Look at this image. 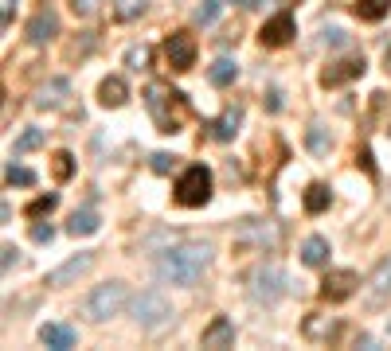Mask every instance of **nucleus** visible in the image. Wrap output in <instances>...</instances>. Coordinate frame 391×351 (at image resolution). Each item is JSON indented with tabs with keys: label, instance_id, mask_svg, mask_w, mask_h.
<instances>
[{
	"label": "nucleus",
	"instance_id": "f257e3e1",
	"mask_svg": "<svg viewBox=\"0 0 391 351\" xmlns=\"http://www.w3.org/2000/svg\"><path fill=\"white\" fill-rule=\"evenodd\" d=\"M212 258H215L212 242H180L157 258V277L169 285H196L207 273Z\"/></svg>",
	"mask_w": 391,
	"mask_h": 351
},
{
	"label": "nucleus",
	"instance_id": "f03ea898",
	"mask_svg": "<svg viewBox=\"0 0 391 351\" xmlns=\"http://www.w3.org/2000/svg\"><path fill=\"white\" fill-rule=\"evenodd\" d=\"M145 106H149V113H153V121H157V133H180L184 117L192 113L188 94L172 90V86H164V82H149Z\"/></svg>",
	"mask_w": 391,
	"mask_h": 351
},
{
	"label": "nucleus",
	"instance_id": "7ed1b4c3",
	"mask_svg": "<svg viewBox=\"0 0 391 351\" xmlns=\"http://www.w3.org/2000/svg\"><path fill=\"white\" fill-rule=\"evenodd\" d=\"M129 301V289H126V281H106V285H98V289L86 297V304H83V312L94 320V324H102V320H110V316H118L121 312V304Z\"/></svg>",
	"mask_w": 391,
	"mask_h": 351
},
{
	"label": "nucleus",
	"instance_id": "20e7f679",
	"mask_svg": "<svg viewBox=\"0 0 391 351\" xmlns=\"http://www.w3.org/2000/svg\"><path fill=\"white\" fill-rule=\"evenodd\" d=\"M176 203L180 207H204L207 199H212V172H207L204 164H192L180 172L176 180Z\"/></svg>",
	"mask_w": 391,
	"mask_h": 351
},
{
	"label": "nucleus",
	"instance_id": "39448f33",
	"mask_svg": "<svg viewBox=\"0 0 391 351\" xmlns=\"http://www.w3.org/2000/svg\"><path fill=\"white\" fill-rule=\"evenodd\" d=\"M247 281H251V297H255L258 304H274L282 292H286V285H289L286 273H282L274 261H263V266H255Z\"/></svg>",
	"mask_w": 391,
	"mask_h": 351
},
{
	"label": "nucleus",
	"instance_id": "423d86ee",
	"mask_svg": "<svg viewBox=\"0 0 391 351\" xmlns=\"http://www.w3.org/2000/svg\"><path fill=\"white\" fill-rule=\"evenodd\" d=\"M133 320L141 328H149V332H157V328H164L172 320V304L161 292H141V297H133Z\"/></svg>",
	"mask_w": 391,
	"mask_h": 351
},
{
	"label": "nucleus",
	"instance_id": "0eeeda50",
	"mask_svg": "<svg viewBox=\"0 0 391 351\" xmlns=\"http://www.w3.org/2000/svg\"><path fill=\"white\" fill-rule=\"evenodd\" d=\"M164 58L172 70H192L196 67V35L188 32H172L164 39Z\"/></svg>",
	"mask_w": 391,
	"mask_h": 351
},
{
	"label": "nucleus",
	"instance_id": "6e6552de",
	"mask_svg": "<svg viewBox=\"0 0 391 351\" xmlns=\"http://www.w3.org/2000/svg\"><path fill=\"white\" fill-rule=\"evenodd\" d=\"M364 70H368L364 55H349V58L329 63V67L321 70V86H325V90H332V86H344V82H352V78H360Z\"/></svg>",
	"mask_w": 391,
	"mask_h": 351
},
{
	"label": "nucleus",
	"instance_id": "1a4fd4ad",
	"mask_svg": "<svg viewBox=\"0 0 391 351\" xmlns=\"http://www.w3.org/2000/svg\"><path fill=\"white\" fill-rule=\"evenodd\" d=\"M356 285H360V277L352 273V269H329L325 273V281H321V297L325 301H349L352 292H356Z\"/></svg>",
	"mask_w": 391,
	"mask_h": 351
},
{
	"label": "nucleus",
	"instance_id": "9d476101",
	"mask_svg": "<svg viewBox=\"0 0 391 351\" xmlns=\"http://www.w3.org/2000/svg\"><path fill=\"white\" fill-rule=\"evenodd\" d=\"M24 35H28V43H32V47L52 43L55 35H59V16H55V8H40V12H35V16L28 20Z\"/></svg>",
	"mask_w": 391,
	"mask_h": 351
},
{
	"label": "nucleus",
	"instance_id": "9b49d317",
	"mask_svg": "<svg viewBox=\"0 0 391 351\" xmlns=\"http://www.w3.org/2000/svg\"><path fill=\"white\" fill-rule=\"evenodd\" d=\"M294 32H298V27H294V12L286 8L274 20H266L263 32H258V39H263V47H286V43L294 39Z\"/></svg>",
	"mask_w": 391,
	"mask_h": 351
},
{
	"label": "nucleus",
	"instance_id": "f8f14e48",
	"mask_svg": "<svg viewBox=\"0 0 391 351\" xmlns=\"http://www.w3.org/2000/svg\"><path fill=\"white\" fill-rule=\"evenodd\" d=\"M90 266H94V254H75V258H67L59 269H52V273H47V285H55V289H63V285H75Z\"/></svg>",
	"mask_w": 391,
	"mask_h": 351
},
{
	"label": "nucleus",
	"instance_id": "ddd939ff",
	"mask_svg": "<svg viewBox=\"0 0 391 351\" xmlns=\"http://www.w3.org/2000/svg\"><path fill=\"white\" fill-rule=\"evenodd\" d=\"M239 121H243V109H239V106H227V109H223V113L212 121V125H207V137H212V141H219V144L235 141Z\"/></svg>",
	"mask_w": 391,
	"mask_h": 351
},
{
	"label": "nucleus",
	"instance_id": "4468645a",
	"mask_svg": "<svg viewBox=\"0 0 391 351\" xmlns=\"http://www.w3.org/2000/svg\"><path fill=\"white\" fill-rule=\"evenodd\" d=\"M67 98H71V82H67V78H52V82H43L40 90H35V106H40V109H59Z\"/></svg>",
	"mask_w": 391,
	"mask_h": 351
},
{
	"label": "nucleus",
	"instance_id": "2eb2a0df",
	"mask_svg": "<svg viewBox=\"0 0 391 351\" xmlns=\"http://www.w3.org/2000/svg\"><path fill=\"white\" fill-rule=\"evenodd\" d=\"M200 343H204V347H231V343H235V324H231L227 316H215L212 324L204 328V335H200Z\"/></svg>",
	"mask_w": 391,
	"mask_h": 351
},
{
	"label": "nucleus",
	"instance_id": "dca6fc26",
	"mask_svg": "<svg viewBox=\"0 0 391 351\" xmlns=\"http://www.w3.org/2000/svg\"><path fill=\"white\" fill-rule=\"evenodd\" d=\"M98 101H102L106 109L126 106V101H129V86H126V78H118V75L102 78V86H98Z\"/></svg>",
	"mask_w": 391,
	"mask_h": 351
},
{
	"label": "nucleus",
	"instance_id": "f3484780",
	"mask_svg": "<svg viewBox=\"0 0 391 351\" xmlns=\"http://www.w3.org/2000/svg\"><path fill=\"white\" fill-rule=\"evenodd\" d=\"M75 328L71 324H43L40 328V343H47V347H55V351H67V347H75Z\"/></svg>",
	"mask_w": 391,
	"mask_h": 351
},
{
	"label": "nucleus",
	"instance_id": "a211bd4d",
	"mask_svg": "<svg viewBox=\"0 0 391 351\" xmlns=\"http://www.w3.org/2000/svg\"><path fill=\"white\" fill-rule=\"evenodd\" d=\"M301 261L313 269H321L325 261H329V238H321V234H309L306 246H301Z\"/></svg>",
	"mask_w": 391,
	"mask_h": 351
},
{
	"label": "nucleus",
	"instance_id": "6ab92c4d",
	"mask_svg": "<svg viewBox=\"0 0 391 351\" xmlns=\"http://www.w3.org/2000/svg\"><path fill=\"white\" fill-rule=\"evenodd\" d=\"M368 285H372V289H368V292H372V301L391 297V258H383L380 266H375V273H372V281H368Z\"/></svg>",
	"mask_w": 391,
	"mask_h": 351
},
{
	"label": "nucleus",
	"instance_id": "aec40b11",
	"mask_svg": "<svg viewBox=\"0 0 391 351\" xmlns=\"http://www.w3.org/2000/svg\"><path fill=\"white\" fill-rule=\"evenodd\" d=\"M98 226H102V223H98V215H94L90 207L75 211V215L67 218V234H75V238H78V234H94Z\"/></svg>",
	"mask_w": 391,
	"mask_h": 351
},
{
	"label": "nucleus",
	"instance_id": "412c9836",
	"mask_svg": "<svg viewBox=\"0 0 391 351\" xmlns=\"http://www.w3.org/2000/svg\"><path fill=\"white\" fill-rule=\"evenodd\" d=\"M306 144H309V152H313V156H329V149H332L329 129L313 121V125H309V133H306Z\"/></svg>",
	"mask_w": 391,
	"mask_h": 351
},
{
	"label": "nucleus",
	"instance_id": "4be33fe9",
	"mask_svg": "<svg viewBox=\"0 0 391 351\" xmlns=\"http://www.w3.org/2000/svg\"><path fill=\"white\" fill-rule=\"evenodd\" d=\"M207 78H212V86H231L239 78V67L231 63V58H215L212 70H207Z\"/></svg>",
	"mask_w": 391,
	"mask_h": 351
},
{
	"label": "nucleus",
	"instance_id": "5701e85b",
	"mask_svg": "<svg viewBox=\"0 0 391 351\" xmlns=\"http://www.w3.org/2000/svg\"><path fill=\"white\" fill-rule=\"evenodd\" d=\"M340 332V324H337V320H329V316H309L306 320V335H309V340H332V335H337Z\"/></svg>",
	"mask_w": 391,
	"mask_h": 351
},
{
	"label": "nucleus",
	"instance_id": "b1692460",
	"mask_svg": "<svg viewBox=\"0 0 391 351\" xmlns=\"http://www.w3.org/2000/svg\"><path fill=\"white\" fill-rule=\"evenodd\" d=\"M391 12V0H356V16L368 20V24H375V20H383Z\"/></svg>",
	"mask_w": 391,
	"mask_h": 351
},
{
	"label": "nucleus",
	"instance_id": "393cba45",
	"mask_svg": "<svg viewBox=\"0 0 391 351\" xmlns=\"http://www.w3.org/2000/svg\"><path fill=\"white\" fill-rule=\"evenodd\" d=\"M329 203H332V195H329V187H325V184H309L306 187V211H309V215L325 211Z\"/></svg>",
	"mask_w": 391,
	"mask_h": 351
},
{
	"label": "nucleus",
	"instance_id": "a878e982",
	"mask_svg": "<svg viewBox=\"0 0 391 351\" xmlns=\"http://www.w3.org/2000/svg\"><path fill=\"white\" fill-rule=\"evenodd\" d=\"M219 12H223V0H200V8L192 12V20L196 24H215V20H219Z\"/></svg>",
	"mask_w": 391,
	"mask_h": 351
},
{
	"label": "nucleus",
	"instance_id": "bb28decb",
	"mask_svg": "<svg viewBox=\"0 0 391 351\" xmlns=\"http://www.w3.org/2000/svg\"><path fill=\"white\" fill-rule=\"evenodd\" d=\"M145 12V0H114V20H137Z\"/></svg>",
	"mask_w": 391,
	"mask_h": 351
},
{
	"label": "nucleus",
	"instance_id": "cd10ccee",
	"mask_svg": "<svg viewBox=\"0 0 391 351\" xmlns=\"http://www.w3.org/2000/svg\"><path fill=\"white\" fill-rule=\"evenodd\" d=\"M4 180H8L12 187H32L35 172H32V168H20V164H8V168H4Z\"/></svg>",
	"mask_w": 391,
	"mask_h": 351
},
{
	"label": "nucleus",
	"instance_id": "c85d7f7f",
	"mask_svg": "<svg viewBox=\"0 0 391 351\" xmlns=\"http://www.w3.org/2000/svg\"><path fill=\"white\" fill-rule=\"evenodd\" d=\"M40 144H43V129H24V133L16 137V156H20V152L40 149Z\"/></svg>",
	"mask_w": 391,
	"mask_h": 351
},
{
	"label": "nucleus",
	"instance_id": "c756f323",
	"mask_svg": "<svg viewBox=\"0 0 391 351\" xmlns=\"http://www.w3.org/2000/svg\"><path fill=\"white\" fill-rule=\"evenodd\" d=\"M55 180H67L71 172H75V156H71V152H55Z\"/></svg>",
	"mask_w": 391,
	"mask_h": 351
},
{
	"label": "nucleus",
	"instance_id": "7c9ffc66",
	"mask_svg": "<svg viewBox=\"0 0 391 351\" xmlns=\"http://www.w3.org/2000/svg\"><path fill=\"white\" fill-rule=\"evenodd\" d=\"M55 203H59V195H40V199L28 207V218H40V215H47V211H55Z\"/></svg>",
	"mask_w": 391,
	"mask_h": 351
},
{
	"label": "nucleus",
	"instance_id": "2f4dec72",
	"mask_svg": "<svg viewBox=\"0 0 391 351\" xmlns=\"http://www.w3.org/2000/svg\"><path fill=\"white\" fill-rule=\"evenodd\" d=\"M172 164H176V156H172V152H153V156H149V168H153V172H172Z\"/></svg>",
	"mask_w": 391,
	"mask_h": 351
},
{
	"label": "nucleus",
	"instance_id": "473e14b6",
	"mask_svg": "<svg viewBox=\"0 0 391 351\" xmlns=\"http://www.w3.org/2000/svg\"><path fill=\"white\" fill-rule=\"evenodd\" d=\"M126 63L133 70H145V63H149V47H129L126 51Z\"/></svg>",
	"mask_w": 391,
	"mask_h": 351
},
{
	"label": "nucleus",
	"instance_id": "72a5a7b5",
	"mask_svg": "<svg viewBox=\"0 0 391 351\" xmlns=\"http://www.w3.org/2000/svg\"><path fill=\"white\" fill-rule=\"evenodd\" d=\"M325 43H329V47H349V32H344V27H329V32H325Z\"/></svg>",
	"mask_w": 391,
	"mask_h": 351
},
{
	"label": "nucleus",
	"instance_id": "f704fd0d",
	"mask_svg": "<svg viewBox=\"0 0 391 351\" xmlns=\"http://www.w3.org/2000/svg\"><path fill=\"white\" fill-rule=\"evenodd\" d=\"M98 4H102V0H71L75 16H94V12H98Z\"/></svg>",
	"mask_w": 391,
	"mask_h": 351
},
{
	"label": "nucleus",
	"instance_id": "c9c22d12",
	"mask_svg": "<svg viewBox=\"0 0 391 351\" xmlns=\"http://www.w3.org/2000/svg\"><path fill=\"white\" fill-rule=\"evenodd\" d=\"M32 238H35V242H52V238H55L52 223H47V226H43V223H35V226H32Z\"/></svg>",
	"mask_w": 391,
	"mask_h": 351
},
{
	"label": "nucleus",
	"instance_id": "e433bc0d",
	"mask_svg": "<svg viewBox=\"0 0 391 351\" xmlns=\"http://www.w3.org/2000/svg\"><path fill=\"white\" fill-rule=\"evenodd\" d=\"M0 254H4V258H0V266H4V269H12V266H16V254H20V250H16V246H12V242L4 246V250H0Z\"/></svg>",
	"mask_w": 391,
	"mask_h": 351
},
{
	"label": "nucleus",
	"instance_id": "4c0bfd02",
	"mask_svg": "<svg viewBox=\"0 0 391 351\" xmlns=\"http://www.w3.org/2000/svg\"><path fill=\"white\" fill-rule=\"evenodd\" d=\"M12 16H16V0H4V27L12 24Z\"/></svg>",
	"mask_w": 391,
	"mask_h": 351
},
{
	"label": "nucleus",
	"instance_id": "58836bf2",
	"mask_svg": "<svg viewBox=\"0 0 391 351\" xmlns=\"http://www.w3.org/2000/svg\"><path fill=\"white\" fill-rule=\"evenodd\" d=\"M266 106H270V109H282V94L270 90V94H266Z\"/></svg>",
	"mask_w": 391,
	"mask_h": 351
},
{
	"label": "nucleus",
	"instance_id": "ea45409f",
	"mask_svg": "<svg viewBox=\"0 0 391 351\" xmlns=\"http://www.w3.org/2000/svg\"><path fill=\"white\" fill-rule=\"evenodd\" d=\"M383 63H387V70H391V47H387V51H383Z\"/></svg>",
	"mask_w": 391,
	"mask_h": 351
},
{
	"label": "nucleus",
	"instance_id": "a19ab883",
	"mask_svg": "<svg viewBox=\"0 0 391 351\" xmlns=\"http://www.w3.org/2000/svg\"><path fill=\"white\" fill-rule=\"evenodd\" d=\"M239 4H243V8H255V0H239Z\"/></svg>",
	"mask_w": 391,
	"mask_h": 351
}]
</instances>
